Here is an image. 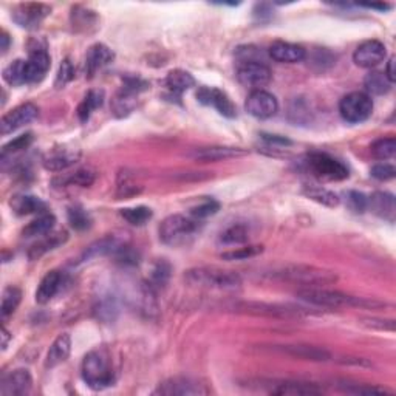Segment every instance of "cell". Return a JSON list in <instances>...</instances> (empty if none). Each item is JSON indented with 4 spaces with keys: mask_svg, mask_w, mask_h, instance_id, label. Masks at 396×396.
<instances>
[{
    "mask_svg": "<svg viewBox=\"0 0 396 396\" xmlns=\"http://www.w3.org/2000/svg\"><path fill=\"white\" fill-rule=\"evenodd\" d=\"M157 395H180V396H195V395H208L209 390L204 384H200L198 381L192 378H183L177 376L166 381V383L160 384L157 388Z\"/></svg>",
    "mask_w": 396,
    "mask_h": 396,
    "instance_id": "cell-15",
    "label": "cell"
},
{
    "mask_svg": "<svg viewBox=\"0 0 396 396\" xmlns=\"http://www.w3.org/2000/svg\"><path fill=\"white\" fill-rule=\"evenodd\" d=\"M3 79L13 87H19L27 83V61L17 59L3 70Z\"/></svg>",
    "mask_w": 396,
    "mask_h": 396,
    "instance_id": "cell-37",
    "label": "cell"
},
{
    "mask_svg": "<svg viewBox=\"0 0 396 396\" xmlns=\"http://www.w3.org/2000/svg\"><path fill=\"white\" fill-rule=\"evenodd\" d=\"M185 281L190 287L234 291L241 287V277L236 271L223 269L218 267H197L190 268L185 273Z\"/></svg>",
    "mask_w": 396,
    "mask_h": 396,
    "instance_id": "cell-2",
    "label": "cell"
},
{
    "mask_svg": "<svg viewBox=\"0 0 396 396\" xmlns=\"http://www.w3.org/2000/svg\"><path fill=\"white\" fill-rule=\"evenodd\" d=\"M218 209H220V203L212 200V198H208V200H204L203 203L198 204V206L190 209V214H192L194 218L200 220V218H206V217L217 214Z\"/></svg>",
    "mask_w": 396,
    "mask_h": 396,
    "instance_id": "cell-49",
    "label": "cell"
},
{
    "mask_svg": "<svg viewBox=\"0 0 396 396\" xmlns=\"http://www.w3.org/2000/svg\"><path fill=\"white\" fill-rule=\"evenodd\" d=\"M347 203L348 208L351 211L358 212V214H362L367 211V197L361 192H356V190H351L347 195Z\"/></svg>",
    "mask_w": 396,
    "mask_h": 396,
    "instance_id": "cell-52",
    "label": "cell"
},
{
    "mask_svg": "<svg viewBox=\"0 0 396 396\" xmlns=\"http://www.w3.org/2000/svg\"><path fill=\"white\" fill-rule=\"evenodd\" d=\"M198 231H200V223L197 218L175 214L163 220L158 234L163 243L169 246H183L190 243Z\"/></svg>",
    "mask_w": 396,
    "mask_h": 396,
    "instance_id": "cell-5",
    "label": "cell"
},
{
    "mask_svg": "<svg viewBox=\"0 0 396 396\" xmlns=\"http://www.w3.org/2000/svg\"><path fill=\"white\" fill-rule=\"evenodd\" d=\"M269 56L276 62L281 64H297L305 59L306 51L302 45H297V43L278 41L269 47Z\"/></svg>",
    "mask_w": 396,
    "mask_h": 396,
    "instance_id": "cell-20",
    "label": "cell"
},
{
    "mask_svg": "<svg viewBox=\"0 0 396 396\" xmlns=\"http://www.w3.org/2000/svg\"><path fill=\"white\" fill-rule=\"evenodd\" d=\"M362 6H365V8H372V10H379V11H386V10L392 8V6L387 3H364Z\"/></svg>",
    "mask_w": 396,
    "mask_h": 396,
    "instance_id": "cell-54",
    "label": "cell"
},
{
    "mask_svg": "<svg viewBox=\"0 0 396 396\" xmlns=\"http://www.w3.org/2000/svg\"><path fill=\"white\" fill-rule=\"evenodd\" d=\"M372 155L378 160H388L395 157L396 152V139L393 136L379 138L372 144Z\"/></svg>",
    "mask_w": 396,
    "mask_h": 396,
    "instance_id": "cell-41",
    "label": "cell"
},
{
    "mask_svg": "<svg viewBox=\"0 0 396 396\" xmlns=\"http://www.w3.org/2000/svg\"><path fill=\"white\" fill-rule=\"evenodd\" d=\"M79 158H80L79 149L57 148L48 152V155L43 158V166H45L47 171L61 172L65 171V169L71 167L73 164H76Z\"/></svg>",
    "mask_w": 396,
    "mask_h": 396,
    "instance_id": "cell-19",
    "label": "cell"
},
{
    "mask_svg": "<svg viewBox=\"0 0 396 396\" xmlns=\"http://www.w3.org/2000/svg\"><path fill=\"white\" fill-rule=\"evenodd\" d=\"M153 212L148 206H136V208H126L121 209V217L134 226H143L152 218Z\"/></svg>",
    "mask_w": 396,
    "mask_h": 396,
    "instance_id": "cell-38",
    "label": "cell"
},
{
    "mask_svg": "<svg viewBox=\"0 0 396 396\" xmlns=\"http://www.w3.org/2000/svg\"><path fill=\"white\" fill-rule=\"evenodd\" d=\"M113 51L110 50L104 43H94L87 51L85 57V71L89 76H93L98 70L104 69L106 65L113 61Z\"/></svg>",
    "mask_w": 396,
    "mask_h": 396,
    "instance_id": "cell-22",
    "label": "cell"
},
{
    "mask_svg": "<svg viewBox=\"0 0 396 396\" xmlns=\"http://www.w3.org/2000/svg\"><path fill=\"white\" fill-rule=\"evenodd\" d=\"M33 143V134H25V135H20L17 138H14L13 141H10L8 144L3 146V150H2V157L6 155H13V153H17L28 149Z\"/></svg>",
    "mask_w": 396,
    "mask_h": 396,
    "instance_id": "cell-47",
    "label": "cell"
},
{
    "mask_svg": "<svg viewBox=\"0 0 396 396\" xmlns=\"http://www.w3.org/2000/svg\"><path fill=\"white\" fill-rule=\"evenodd\" d=\"M71 351V339L70 334L62 333L55 339V342L51 344V347L48 350L45 367L47 369H55L59 364L65 362L70 356Z\"/></svg>",
    "mask_w": 396,
    "mask_h": 396,
    "instance_id": "cell-26",
    "label": "cell"
},
{
    "mask_svg": "<svg viewBox=\"0 0 396 396\" xmlns=\"http://www.w3.org/2000/svg\"><path fill=\"white\" fill-rule=\"evenodd\" d=\"M51 59L45 48L39 45L30 50V57L27 59V83L34 84L41 83L50 70Z\"/></svg>",
    "mask_w": 396,
    "mask_h": 396,
    "instance_id": "cell-17",
    "label": "cell"
},
{
    "mask_svg": "<svg viewBox=\"0 0 396 396\" xmlns=\"http://www.w3.org/2000/svg\"><path fill=\"white\" fill-rule=\"evenodd\" d=\"M269 393L273 395H292V396H300V395H320L322 388L316 384H308V383H296V381H281V383L271 384Z\"/></svg>",
    "mask_w": 396,
    "mask_h": 396,
    "instance_id": "cell-28",
    "label": "cell"
},
{
    "mask_svg": "<svg viewBox=\"0 0 396 396\" xmlns=\"http://www.w3.org/2000/svg\"><path fill=\"white\" fill-rule=\"evenodd\" d=\"M83 379L93 390H104L113 386L115 372L106 350H92L83 361Z\"/></svg>",
    "mask_w": 396,
    "mask_h": 396,
    "instance_id": "cell-4",
    "label": "cell"
},
{
    "mask_svg": "<svg viewBox=\"0 0 396 396\" xmlns=\"http://www.w3.org/2000/svg\"><path fill=\"white\" fill-rule=\"evenodd\" d=\"M169 277H171V265L166 260H158L155 265H153L150 271V287L152 288H161L166 287V283L169 282Z\"/></svg>",
    "mask_w": 396,
    "mask_h": 396,
    "instance_id": "cell-43",
    "label": "cell"
},
{
    "mask_svg": "<svg viewBox=\"0 0 396 396\" xmlns=\"http://www.w3.org/2000/svg\"><path fill=\"white\" fill-rule=\"evenodd\" d=\"M51 8L43 3H20L13 11V20L25 30H36L47 19Z\"/></svg>",
    "mask_w": 396,
    "mask_h": 396,
    "instance_id": "cell-11",
    "label": "cell"
},
{
    "mask_svg": "<svg viewBox=\"0 0 396 396\" xmlns=\"http://www.w3.org/2000/svg\"><path fill=\"white\" fill-rule=\"evenodd\" d=\"M141 192V186L130 177V175L124 171L118 175V189H116V195L120 198H130Z\"/></svg>",
    "mask_w": 396,
    "mask_h": 396,
    "instance_id": "cell-44",
    "label": "cell"
},
{
    "mask_svg": "<svg viewBox=\"0 0 396 396\" xmlns=\"http://www.w3.org/2000/svg\"><path fill=\"white\" fill-rule=\"evenodd\" d=\"M124 243H126V241H122L120 237L107 236L104 239L97 240L90 246H87V249L83 253V255H80L79 260L87 262L92 259L104 257V255H108V254H115Z\"/></svg>",
    "mask_w": 396,
    "mask_h": 396,
    "instance_id": "cell-23",
    "label": "cell"
},
{
    "mask_svg": "<svg viewBox=\"0 0 396 396\" xmlns=\"http://www.w3.org/2000/svg\"><path fill=\"white\" fill-rule=\"evenodd\" d=\"M73 79H75V67H73L70 59H64L59 67V71H57L55 85L57 87V89H62V87L71 83Z\"/></svg>",
    "mask_w": 396,
    "mask_h": 396,
    "instance_id": "cell-50",
    "label": "cell"
},
{
    "mask_svg": "<svg viewBox=\"0 0 396 396\" xmlns=\"http://www.w3.org/2000/svg\"><path fill=\"white\" fill-rule=\"evenodd\" d=\"M56 218L53 214H48V212H43L38 218H34L33 222L28 223L22 234H24L25 239H33V237H43L47 234L51 232V229L55 228Z\"/></svg>",
    "mask_w": 396,
    "mask_h": 396,
    "instance_id": "cell-32",
    "label": "cell"
},
{
    "mask_svg": "<svg viewBox=\"0 0 396 396\" xmlns=\"http://www.w3.org/2000/svg\"><path fill=\"white\" fill-rule=\"evenodd\" d=\"M246 112L253 115L254 118L268 120L273 118L278 110V102L274 94L267 90H254L249 94L245 104Z\"/></svg>",
    "mask_w": 396,
    "mask_h": 396,
    "instance_id": "cell-12",
    "label": "cell"
},
{
    "mask_svg": "<svg viewBox=\"0 0 396 396\" xmlns=\"http://www.w3.org/2000/svg\"><path fill=\"white\" fill-rule=\"evenodd\" d=\"M273 73L268 65L260 61H241L237 69V79L248 89L262 90V87L269 84Z\"/></svg>",
    "mask_w": 396,
    "mask_h": 396,
    "instance_id": "cell-9",
    "label": "cell"
},
{
    "mask_svg": "<svg viewBox=\"0 0 396 396\" xmlns=\"http://www.w3.org/2000/svg\"><path fill=\"white\" fill-rule=\"evenodd\" d=\"M102 102H104V92H102V90H90L89 93H87V97L84 98V101L80 102L79 107H78L79 120L83 122L89 121L93 110L99 108L102 106Z\"/></svg>",
    "mask_w": 396,
    "mask_h": 396,
    "instance_id": "cell-34",
    "label": "cell"
},
{
    "mask_svg": "<svg viewBox=\"0 0 396 396\" xmlns=\"http://www.w3.org/2000/svg\"><path fill=\"white\" fill-rule=\"evenodd\" d=\"M195 85V79L194 76L190 75L189 71H185V70H172V71H169V75L166 78V87H167V90L171 92L174 97H181L183 93H185L186 90L189 89H192V87Z\"/></svg>",
    "mask_w": 396,
    "mask_h": 396,
    "instance_id": "cell-31",
    "label": "cell"
},
{
    "mask_svg": "<svg viewBox=\"0 0 396 396\" xmlns=\"http://www.w3.org/2000/svg\"><path fill=\"white\" fill-rule=\"evenodd\" d=\"M67 215H69V223H70L73 229L85 231L92 226L90 214L83 206H78V204H76V206L69 208Z\"/></svg>",
    "mask_w": 396,
    "mask_h": 396,
    "instance_id": "cell-39",
    "label": "cell"
},
{
    "mask_svg": "<svg viewBox=\"0 0 396 396\" xmlns=\"http://www.w3.org/2000/svg\"><path fill=\"white\" fill-rule=\"evenodd\" d=\"M22 300V291L16 287H8L3 290L2 295V319L8 316L17 310V306Z\"/></svg>",
    "mask_w": 396,
    "mask_h": 396,
    "instance_id": "cell-40",
    "label": "cell"
},
{
    "mask_svg": "<svg viewBox=\"0 0 396 396\" xmlns=\"http://www.w3.org/2000/svg\"><path fill=\"white\" fill-rule=\"evenodd\" d=\"M306 166L319 178L341 181L348 178V167L328 153L313 152L306 157Z\"/></svg>",
    "mask_w": 396,
    "mask_h": 396,
    "instance_id": "cell-8",
    "label": "cell"
},
{
    "mask_svg": "<svg viewBox=\"0 0 396 396\" xmlns=\"http://www.w3.org/2000/svg\"><path fill=\"white\" fill-rule=\"evenodd\" d=\"M243 155H246V150L240 148H225V146H214V148H203L190 152V157L197 161H203V163H209V161L214 163V161L239 158Z\"/></svg>",
    "mask_w": 396,
    "mask_h": 396,
    "instance_id": "cell-21",
    "label": "cell"
},
{
    "mask_svg": "<svg viewBox=\"0 0 396 396\" xmlns=\"http://www.w3.org/2000/svg\"><path fill=\"white\" fill-rule=\"evenodd\" d=\"M262 253H263V246L248 245L243 248H237V249H232V251L223 253L222 259L223 260H246V259L255 257V255H259Z\"/></svg>",
    "mask_w": 396,
    "mask_h": 396,
    "instance_id": "cell-45",
    "label": "cell"
},
{
    "mask_svg": "<svg viewBox=\"0 0 396 396\" xmlns=\"http://www.w3.org/2000/svg\"><path fill=\"white\" fill-rule=\"evenodd\" d=\"M249 240V229L245 225L234 223L220 234V241L223 245H245Z\"/></svg>",
    "mask_w": 396,
    "mask_h": 396,
    "instance_id": "cell-35",
    "label": "cell"
},
{
    "mask_svg": "<svg viewBox=\"0 0 396 396\" xmlns=\"http://www.w3.org/2000/svg\"><path fill=\"white\" fill-rule=\"evenodd\" d=\"M271 276L282 282L304 285L305 288H320L337 282V274L333 271L310 265H288L276 269Z\"/></svg>",
    "mask_w": 396,
    "mask_h": 396,
    "instance_id": "cell-3",
    "label": "cell"
},
{
    "mask_svg": "<svg viewBox=\"0 0 396 396\" xmlns=\"http://www.w3.org/2000/svg\"><path fill=\"white\" fill-rule=\"evenodd\" d=\"M198 101L201 104L212 106L218 110L220 115L226 116V118H234L237 115L236 106L232 104V101L228 98V94L218 89H209V87H201L197 93Z\"/></svg>",
    "mask_w": 396,
    "mask_h": 396,
    "instance_id": "cell-16",
    "label": "cell"
},
{
    "mask_svg": "<svg viewBox=\"0 0 396 396\" xmlns=\"http://www.w3.org/2000/svg\"><path fill=\"white\" fill-rule=\"evenodd\" d=\"M33 379L30 372L25 369H17L11 372L10 375L3 376L2 386H0V393L3 396H17L30 392Z\"/></svg>",
    "mask_w": 396,
    "mask_h": 396,
    "instance_id": "cell-18",
    "label": "cell"
},
{
    "mask_svg": "<svg viewBox=\"0 0 396 396\" xmlns=\"http://www.w3.org/2000/svg\"><path fill=\"white\" fill-rule=\"evenodd\" d=\"M237 313L253 314V316H267L278 319H300L314 316V311L306 308H299L295 305H282V304H268V302H239L232 306Z\"/></svg>",
    "mask_w": 396,
    "mask_h": 396,
    "instance_id": "cell-6",
    "label": "cell"
},
{
    "mask_svg": "<svg viewBox=\"0 0 396 396\" xmlns=\"http://www.w3.org/2000/svg\"><path fill=\"white\" fill-rule=\"evenodd\" d=\"M386 322L387 320H378V319H369V320H364L362 324L365 325H369L370 328H379V330H390V332H393L395 330V324H388L386 325Z\"/></svg>",
    "mask_w": 396,
    "mask_h": 396,
    "instance_id": "cell-53",
    "label": "cell"
},
{
    "mask_svg": "<svg viewBox=\"0 0 396 396\" xmlns=\"http://www.w3.org/2000/svg\"><path fill=\"white\" fill-rule=\"evenodd\" d=\"M94 314H97V318L102 322H112L115 320L116 314H118V306H116L113 299L101 300L97 308H94Z\"/></svg>",
    "mask_w": 396,
    "mask_h": 396,
    "instance_id": "cell-46",
    "label": "cell"
},
{
    "mask_svg": "<svg viewBox=\"0 0 396 396\" xmlns=\"http://www.w3.org/2000/svg\"><path fill=\"white\" fill-rule=\"evenodd\" d=\"M148 84L139 78H126L121 90L116 93L113 99V112L116 116H126L135 108L136 97L141 93Z\"/></svg>",
    "mask_w": 396,
    "mask_h": 396,
    "instance_id": "cell-10",
    "label": "cell"
},
{
    "mask_svg": "<svg viewBox=\"0 0 396 396\" xmlns=\"http://www.w3.org/2000/svg\"><path fill=\"white\" fill-rule=\"evenodd\" d=\"M94 180H97V172L90 167L79 169L75 174H71L70 177L62 180V185H70V186H80V188H89L92 186Z\"/></svg>",
    "mask_w": 396,
    "mask_h": 396,
    "instance_id": "cell-42",
    "label": "cell"
},
{
    "mask_svg": "<svg viewBox=\"0 0 396 396\" xmlns=\"http://www.w3.org/2000/svg\"><path fill=\"white\" fill-rule=\"evenodd\" d=\"M38 115H39V108L31 104V102H27V104L16 107L2 118V122H0L2 135H10L13 132L19 130L20 127L27 126V124H30L31 121L38 118Z\"/></svg>",
    "mask_w": 396,
    "mask_h": 396,
    "instance_id": "cell-13",
    "label": "cell"
},
{
    "mask_svg": "<svg viewBox=\"0 0 396 396\" xmlns=\"http://www.w3.org/2000/svg\"><path fill=\"white\" fill-rule=\"evenodd\" d=\"M341 388L344 392L353 395H390V392H387L386 388L370 384H341Z\"/></svg>",
    "mask_w": 396,
    "mask_h": 396,
    "instance_id": "cell-48",
    "label": "cell"
},
{
    "mask_svg": "<svg viewBox=\"0 0 396 396\" xmlns=\"http://www.w3.org/2000/svg\"><path fill=\"white\" fill-rule=\"evenodd\" d=\"M62 282L64 276L59 271H50V273H47L41 281L38 291H36V302L42 305L50 302V300L57 295Z\"/></svg>",
    "mask_w": 396,
    "mask_h": 396,
    "instance_id": "cell-25",
    "label": "cell"
},
{
    "mask_svg": "<svg viewBox=\"0 0 396 396\" xmlns=\"http://www.w3.org/2000/svg\"><path fill=\"white\" fill-rule=\"evenodd\" d=\"M364 87L367 90V94H375V97H381V94H386L390 92L392 83L390 79L386 76V73L383 71H370L369 75L364 79Z\"/></svg>",
    "mask_w": 396,
    "mask_h": 396,
    "instance_id": "cell-33",
    "label": "cell"
},
{
    "mask_svg": "<svg viewBox=\"0 0 396 396\" xmlns=\"http://www.w3.org/2000/svg\"><path fill=\"white\" fill-rule=\"evenodd\" d=\"M386 56H387V50L384 43L376 39H372L362 42L361 45L355 50L353 61L358 67L373 69L381 62H384Z\"/></svg>",
    "mask_w": 396,
    "mask_h": 396,
    "instance_id": "cell-14",
    "label": "cell"
},
{
    "mask_svg": "<svg viewBox=\"0 0 396 396\" xmlns=\"http://www.w3.org/2000/svg\"><path fill=\"white\" fill-rule=\"evenodd\" d=\"M305 197L310 198V200L316 201L319 204H324V206L328 208H336L339 204V197H337L332 190H328L325 188H319V186H306L304 189Z\"/></svg>",
    "mask_w": 396,
    "mask_h": 396,
    "instance_id": "cell-36",
    "label": "cell"
},
{
    "mask_svg": "<svg viewBox=\"0 0 396 396\" xmlns=\"http://www.w3.org/2000/svg\"><path fill=\"white\" fill-rule=\"evenodd\" d=\"M67 239L69 236L65 231L47 234V236H43L39 241H36V243L30 248V251H28V259L30 260L41 259L42 255H45L48 251H53V249H56L57 246L64 245L65 241H67Z\"/></svg>",
    "mask_w": 396,
    "mask_h": 396,
    "instance_id": "cell-27",
    "label": "cell"
},
{
    "mask_svg": "<svg viewBox=\"0 0 396 396\" xmlns=\"http://www.w3.org/2000/svg\"><path fill=\"white\" fill-rule=\"evenodd\" d=\"M0 39H2V51H3V53H6V50H8V47H10V38H8V34L3 33L2 38H0Z\"/></svg>",
    "mask_w": 396,
    "mask_h": 396,
    "instance_id": "cell-57",
    "label": "cell"
},
{
    "mask_svg": "<svg viewBox=\"0 0 396 396\" xmlns=\"http://www.w3.org/2000/svg\"><path fill=\"white\" fill-rule=\"evenodd\" d=\"M296 297L305 304L322 308H341V306H356V308H381L386 304L378 300H370L365 297L350 296L346 292L320 288H302L296 292Z\"/></svg>",
    "mask_w": 396,
    "mask_h": 396,
    "instance_id": "cell-1",
    "label": "cell"
},
{
    "mask_svg": "<svg viewBox=\"0 0 396 396\" xmlns=\"http://www.w3.org/2000/svg\"><path fill=\"white\" fill-rule=\"evenodd\" d=\"M2 337H3L2 350H6V347H8V342H10V333H8V330H6L5 327L2 328Z\"/></svg>",
    "mask_w": 396,
    "mask_h": 396,
    "instance_id": "cell-56",
    "label": "cell"
},
{
    "mask_svg": "<svg viewBox=\"0 0 396 396\" xmlns=\"http://www.w3.org/2000/svg\"><path fill=\"white\" fill-rule=\"evenodd\" d=\"M11 208L17 215L43 214L47 211V204L39 197L34 195H16L11 200Z\"/></svg>",
    "mask_w": 396,
    "mask_h": 396,
    "instance_id": "cell-30",
    "label": "cell"
},
{
    "mask_svg": "<svg viewBox=\"0 0 396 396\" xmlns=\"http://www.w3.org/2000/svg\"><path fill=\"white\" fill-rule=\"evenodd\" d=\"M370 174H372L373 178H376L379 181H388V180L395 178L396 169L388 163H381V164L373 166Z\"/></svg>",
    "mask_w": 396,
    "mask_h": 396,
    "instance_id": "cell-51",
    "label": "cell"
},
{
    "mask_svg": "<svg viewBox=\"0 0 396 396\" xmlns=\"http://www.w3.org/2000/svg\"><path fill=\"white\" fill-rule=\"evenodd\" d=\"M367 209H372L373 214L393 222L396 214L395 197L388 192H375L370 198H367Z\"/></svg>",
    "mask_w": 396,
    "mask_h": 396,
    "instance_id": "cell-24",
    "label": "cell"
},
{
    "mask_svg": "<svg viewBox=\"0 0 396 396\" xmlns=\"http://www.w3.org/2000/svg\"><path fill=\"white\" fill-rule=\"evenodd\" d=\"M393 64H395V59L392 57L390 61L387 62V71H386V76L390 79V83L393 84V80H395V71H393Z\"/></svg>",
    "mask_w": 396,
    "mask_h": 396,
    "instance_id": "cell-55",
    "label": "cell"
},
{
    "mask_svg": "<svg viewBox=\"0 0 396 396\" xmlns=\"http://www.w3.org/2000/svg\"><path fill=\"white\" fill-rule=\"evenodd\" d=\"M373 112V99L364 92H353L344 97L339 102V113L344 121L359 124L367 121Z\"/></svg>",
    "mask_w": 396,
    "mask_h": 396,
    "instance_id": "cell-7",
    "label": "cell"
},
{
    "mask_svg": "<svg viewBox=\"0 0 396 396\" xmlns=\"http://www.w3.org/2000/svg\"><path fill=\"white\" fill-rule=\"evenodd\" d=\"M277 350H281L283 351V353H287L292 358L305 359V361L325 362L330 358H332L330 351L324 348L313 347V346H282V347H277Z\"/></svg>",
    "mask_w": 396,
    "mask_h": 396,
    "instance_id": "cell-29",
    "label": "cell"
}]
</instances>
